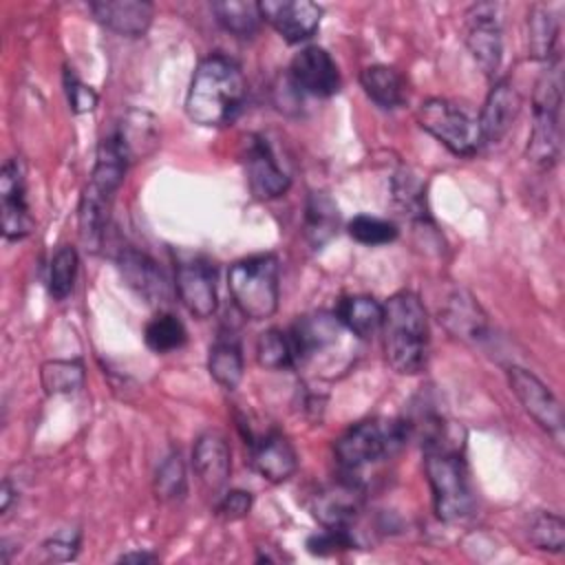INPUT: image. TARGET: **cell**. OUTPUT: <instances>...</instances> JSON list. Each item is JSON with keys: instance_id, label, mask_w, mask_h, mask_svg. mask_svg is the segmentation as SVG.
Segmentation results:
<instances>
[{"instance_id": "cell-1", "label": "cell", "mask_w": 565, "mask_h": 565, "mask_svg": "<svg viewBox=\"0 0 565 565\" xmlns=\"http://www.w3.org/2000/svg\"><path fill=\"white\" fill-rule=\"evenodd\" d=\"M422 428L424 463L435 512L446 523L461 521L475 510V494L468 479V466L461 455V444L455 439L450 426L439 417L426 419Z\"/></svg>"}, {"instance_id": "cell-2", "label": "cell", "mask_w": 565, "mask_h": 565, "mask_svg": "<svg viewBox=\"0 0 565 565\" xmlns=\"http://www.w3.org/2000/svg\"><path fill=\"white\" fill-rule=\"evenodd\" d=\"M130 163L132 161L115 132H110L99 141L95 166L88 183L82 190L79 207H77L79 241L90 252H97L104 243V232L110 218L115 194Z\"/></svg>"}, {"instance_id": "cell-3", "label": "cell", "mask_w": 565, "mask_h": 565, "mask_svg": "<svg viewBox=\"0 0 565 565\" xmlns=\"http://www.w3.org/2000/svg\"><path fill=\"white\" fill-rule=\"evenodd\" d=\"M245 99L241 66L225 55H210L199 62L190 79L185 113L199 126L230 124Z\"/></svg>"}, {"instance_id": "cell-4", "label": "cell", "mask_w": 565, "mask_h": 565, "mask_svg": "<svg viewBox=\"0 0 565 565\" xmlns=\"http://www.w3.org/2000/svg\"><path fill=\"white\" fill-rule=\"evenodd\" d=\"M384 355L393 371L415 375L428 364L430 329L426 309L413 291H397L384 302Z\"/></svg>"}, {"instance_id": "cell-5", "label": "cell", "mask_w": 565, "mask_h": 565, "mask_svg": "<svg viewBox=\"0 0 565 565\" xmlns=\"http://www.w3.org/2000/svg\"><path fill=\"white\" fill-rule=\"evenodd\" d=\"M408 435L411 424L404 419H364L338 437L333 452L344 477L358 481L355 477L362 468L393 457Z\"/></svg>"}, {"instance_id": "cell-6", "label": "cell", "mask_w": 565, "mask_h": 565, "mask_svg": "<svg viewBox=\"0 0 565 565\" xmlns=\"http://www.w3.org/2000/svg\"><path fill=\"white\" fill-rule=\"evenodd\" d=\"M561 102H563V77L561 60L547 62L534 88V121L527 141V159L541 168L550 170L558 161L561 152Z\"/></svg>"}, {"instance_id": "cell-7", "label": "cell", "mask_w": 565, "mask_h": 565, "mask_svg": "<svg viewBox=\"0 0 565 565\" xmlns=\"http://www.w3.org/2000/svg\"><path fill=\"white\" fill-rule=\"evenodd\" d=\"M278 258L254 254L236 260L227 271V289L238 311L249 320L271 318L278 309Z\"/></svg>"}, {"instance_id": "cell-8", "label": "cell", "mask_w": 565, "mask_h": 565, "mask_svg": "<svg viewBox=\"0 0 565 565\" xmlns=\"http://www.w3.org/2000/svg\"><path fill=\"white\" fill-rule=\"evenodd\" d=\"M417 121L452 154L472 157L483 143L477 115L457 102L430 97L419 104Z\"/></svg>"}, {"instance_id": "cell-9", "label": "cell", "mask_w": 565, "mask_h": 565, "mask_svg": "<svg viewBox=\"0 0 565 565\" xmlns=\"http://www.w3.org/2000/svg\"><path fill=\"white\" fill-rule=\"evenodd\" d=\"M241 163L256 199H278L289 188V174L282 170L271 143L263 135H245L241 141Z\"/></svg>"}, {"instance_id": "cell-10", "label": "cell", "mask_w": 565, "mask_h": 565, "mask_svg": "<svg viewBox=\"0 0 565 565\" xmlns=\"http://www.w3.org/2000/svg\"><path fill=\"white\" fill-rule=\"evenodd\" d=\"M466 44L479 68L488 77L497 75L503 55V29L499 4L479 2L466 11Z\"/></svg>"}, {"instance_id": "cell-11", "label": "cell", "mask_w": 565, "mask_h": 565, "mask_svg": "<svg viewBox=\"0 0 565 565\" xmlns=\"http://www.w3.org/2000/svg\"><path fill=\"white\" fill-rule=\"evenodd\" d=\"M508 382L525 413L547 430L558 444L563 439V411L554 393L530 371L521 366L508 369Z\"/></svg>"}, {"instance_id": "cell-12", "label": "cell", "mask_w": 565, "mask_h": 565, "mask_svg": "<svg viewBox=\"0 0 565 565\" xmlns=\"http://www.w3.org/2000/svg\"><path fill=\"white\" fill-rule=\"evenodd\" d=\"M2 199V234L7 241H22L33 230V216L26 201L24 163L13 157L7 159L0 174Z\"/></svg>"}, {"instance_id": "cell-13", "label": "cell", "mask_w": 565, "mask_h": 565, "mask_svg": "<svg viewBox=\"0 0 565 565\" xmlns=\"http://www.w3.org/2000/svg\"><path fill=\"white\" fill-rule=\"evenodd\" d=\"M291 84L313 97H331L340 90V71L322 46L300 49L289 64Z\"/></svg>"}, {"instance_id": "cell-14", "label": "cell", "mask_w": 565, "mask_h": 565, "mask_svg": "<svg viewBox=\"0 0 565 565\" xmlns=\"http://www.w3.org/2000/svg\"><path fill=\"white\" fill-rule=\"evenodd\" d=\"M258 9L260 18L289 44L311 38L322 18V7L309 0H265L258 2Z\"/></svg>"}, {"instance_id": "cell-15", "label": "cell", "mask_w": 565, "mask_h": 565, "mask_svg": "<svg viewBox=\"0 0 565 565\" xmlns=\"http://www.w3.org/2000/svg\"><path fill=\"white\" fill-rule=\"evenodd\" d=\"M174 287L183 307L196 318H210L216 311L214 267L203 258H190L177 265Z\"/></svg>"}, {"instance_id": "cell-16", "label": "cell", "mask_w": 565, "mask_h": 565, "mask_svg": "<svg viewBox=\"0 0 565 565\" xmlns=\"http://www.w3.org/2000/svg\"><path fill=\"white\" fill-rule=\"evenodd\" d=\"M519 110H521V97L514 84L508 79H497L486 97L481 115L477 117L483 143L501 141L514 126Z\"/></svg>"}, {"instance_id": "cell-17", "label": "cell", "mask_w": 565, "mask_h": 565, "mask_svg": "<svg viewBox=\"0 0 565 565\" xmlns=\"http://www.w3.org/2000/svg\"><path fill=\"white\" fill-rule=\"evenodd\" d=\"M192 468L205 490L218 492L225 488L232 472V455L221 433H203L192 448Z\"/></svg>"}, {"instance_id": "cell-18", "label": "cell", "mask_w": 565, "mask_h": 565, "mask_svg": "<svg viewBox=\"0 0 565 565\" xmlns=\"http://www.w3.org/2000/svg\"><path fill=\"white\" fill-rule=\"evenodd\" d=\"M362 490L353 479H342L338 486L313 494L311 512L324 527H351L360 512Z\"/></svg>"}, {"instance_id": "cell-19", "label": "cell", "mask_w": 565, "mask_h": 565, "mask_svg": "<svg viewBox=\"0 0 565 565\" xmlns=\"http://www.w3.org/2000/svg\"><path fill=\"white\" fill-rule=\"evenodd\" d=\"M249 446H252V466L263 479L271 483H280L296 472L298 457L291 441L282 433L278 430L265 433L256 441H249Z\"/></svg>"}, {"instance_id": "cell-20", "label": "cell", "mask_w": 565, "mask_h": 565, "mask_svg": "<svg viewBox=\"0 0 565 565\" xmlns=\"http://www.w3.org/2000/svg\"><path fill=\"white\" fill-rule=\"evenodd\" d=\"M88 9L99 24L126 38L143 35L154 13L152 4L141 0H99L90 2Z\"/></svg>"}, {"instance_id": "cell-21", "label": "cell", "mask_w": 565, "mask_h": 565, "mask_svg": "<svg viewBox=\"0 0 565 565\" xmlns=\"http://www.w3.org/2000/svg\"><path fill=\"white\" fill-rule=\"evenodd\" d=\"M117 265L124 280L148 302H161L168 298V280L148 254L126 247L119 252Z\"/></svg>"}, {"instance_id": "cell-22", "label": "cell", "mask_w": 565, "mask_h": 565, "mask_svg": "<svg viewBox=\"0 0 565 565\" xmlns=\"http://www.w3.org/2000/svg\"><path fill=\"white\" fill-rule=\"evenodd\" d=\"M439 320L446 324V329L450 333H455L461 340H481L488 327L486 313L481 311V307L477 305V300L457 289L455 294H450L446 298V302L439 307Z\"/></svg>"}, {"instance_id": "cell-23", "label": "cell", "mask_w": 565, "mask_h": 565, "mask_svg": "<svg viewBox=\"0 0 565 565\" xmlns=\"http://www.w3.org/2000/svg\"><path fill=\"white\" fill-rule=\"evenodd\" d=\"M360 84L369 99L384 110H395L406 104V82L402 73L386 64H373L362 68Z\"/></svg>"}, {"instance_id": "cell-24", "label": "cell", "mask_w": 565, "mask_h": 565, "mask_svg": "<svg viewBox=\"0 0 565 565\" xmlns=\"http://www.w3.org/2000/svg\"><path fill=\"white\" fill-rule=\"evenodd\" d=\"M207 371L214 377V382L225 388L234 391L243 380V351L241 342L232 331H221L210 347L207 358Z\"/></svg>"}, {"instance_id": "cell-25", "label": "cell", "mask_w": 565, "mask_h": 565, "mask_svg": "<svg viewBox=\"0 0 565 565\" xmlns=\"http://www.w3.org/2000/svg\"><path fill=\"white\" fill-rule=\"evenodd\" d=\"M335 318L353 335L366 340L382 329L384 305L371 296H347L338 302Z\"/></svg>"}, {"instance_id": "cell-26", "label": "cell", "mask_w": 565, "mask_h": 565, "mask_svg": "<svg viewBox=\"0 0 565 565\" xmlns=\"http://www.w3.org/2000/svg\"><path fill=\"white\" fill-rule=\"evenodd\" d=\"M558 40V18L547 4H534L527 15V46L530 55L541 62H552Z\"/></svg>"}, {"instance_id": "cell-27", "label": "cell", "mask_w": 565, "mask_h": 565, "mask_svg": "<svg viewBox=\"0 0 565 565\" xmlns=\"http://www.w3.org/2000/svg\"><path fill=\"white\" fill-rule=\"evenodd\" d=\"M338 205L327 192H311L305 205V236L311 247H322L338 230Z\"/></svg>"}, {"instance_id": "cell-28", "label": "cell", "mask_w": 565, "mask_h": 565, "mask_svg": "<svg viewBox=\"0 0 565 565\" xmlns=\"http://www.w3.org/2000/svg\"><path fill=\"white\" fill-rule=\"evenodd\" d=\"M113 132L121 141L130 161H135L139 157H146L157 146L154 119L148 113H141V110H130L126 115V119Z\"/></svg>"}, {"instance_id": "cell-29", "label": "cell", "mask_w": 565, "mask_h": 565, "mask_svg": "<svg viewBox=\"0 0 565 565\" xmlns=\"http://www.w3.org/2000/svg\"><path fill=\"white\" fill-rule=\"evenodd\" d=\"M212 11L218 20V24L236 35V38H252L256 35L260 26V9L258 2H238V0H225V2H214Z\"/></svg>"}, {"instance_id": "cell-30", "label": "cell", "mask_w": 565, "mask_h": 565, "mask_svg": "<svg viewBox=\"0 0 565 565\" xmlns=\"http://www.w3.org/2000/svg\"><path fill=\"white\" fill-rule=\"evenodd\" d=\"M256 358H258L260 366L271 369V371H285V369H294L298 364L287 329L263 331L258 338V344H256Z\"/></svg>"}, {"instance_id": "cell-31", "label": "cell", "mask_w": 565, "mask_h": 565, "mask_svg": "<svg viewBox=\"0 0 565 565\" xmlns=\"http://www.w3.org/2000/svg\"><path fill=\"white\" fill-rule=\"evenodd\" d=\"M40 380L49 395L75 393L84 386V364L79 360H49L40 366Z\"/></svg>"}, {"instance_id": "cell-32", "label": "cell", "mask_w": 565, "mask_h": 565, "mask_svg": "<svg viewBox=\"0 0 565 565\" xmlns=\"http://www.w3.org/2000/svg\"><path fill=\"white\" fill-rule=\"evenodd\" d=\"M77 278V252L71 245H62L53 252L49 263V294L55 300H64L71 296Z\"/></svg>"}, {"instance_id": "cell-33", "label": "cell", "mask_w": 565, "mask_h": 565, "mask_svg": "<svg viewBox=\"0 0 565 565\" xmlns=\"http://www.w3.org/2000/svg\"><path fill=\"white\" fill-rule=\"evenodd\" d=\"M143 338H146V344L154 353H168V351L181 349L188 340V333H185L183 322L177 316L159 313L146 324Z\"/></svg>"}, {"instance_id": "cell-34", "label": "cell", "mask_w": 565, "mask_h": 565, "mask_svg": "<svg viewBox=\"0 0 565 565\" xmlns=\"http://www.w3.org/2000/svg\"><path fill=\"white\" fill-rule=\"evenodd\" d=\"M393 194H395L397 205L411 218L424 221L428 216L424 181L417 174H413L411 170H402V172L395 174V179H393Z\"/></svg>"}, {"instance_id": "cell-35", "label": "cell", "mask_w": 565, "mask_h": 565, "mask_svg": "<svg viewBox=\"0 0 565 565\" xmlns=\"http://www.w3.org/2000/svg\"><path fill=\"white\" fill-rule=\"evenodd\" d=\"M349 236L362 245L375 247V245H388L397 238L399 230L395 223L380 218V216H369V214H358L349 221L347 225Z\"/></svg>"}, {"instance_id": "cell-36", "label": "cell", "mask_w": 565, "mask_h": 565, "mask_svg": "<svg viewBox=\"0 0 565 565\" xmlns=\"http://www.w3.org/2000/svg\"><path fill=\"white\" fill-rule=\"evenodd\" d=\"M154 494L161 501H177L185 494V466L179 452H170L154 472Z\"/></svg>"}, {"instance_id": "cell-37", "label": "cell", "mask_w": 565, "mask_h": 565, "mask_svg": "<svg viewBox=\"0 0 565 565\" xmlns=\"http://www.w3.org/2000/svg\"><path fill=\"white\" fill-rule=\"evenodd\" d=\"M530 541L539 547V550H547V552H563L565 547V523L558 514L554 512H541L532 525H530Z\"/></svg>"}, {"instance_id": "cell-38", "label": "cell", "mask_w": 565, "mask_h": 565, "mask_svg": "<svg viewBox=\"0 0 565 565\" xmlns=\"http://www.w3.org/2000/svg\"><path fill=\"white\" fill-rule=\"evenodd\" d=\"M355 547V541L349 527H324L322 532L307 539V550L318 556H331Z\"/></svg>"}, {"instance_id": "cell-39", "label": "cell", "mask_w": 565, "mask_h": 565, "mask_svg": "<svg viewBox=\"0 0 565 565\" xmlns=\"http://www.w3.org/2000/svg\"><path fill=\"white\" fill-rule=\"evenodd\" d=\"M64 90H66V99H68V106L75 115H82V113H90L95 106H97V93L86 86L75 73L73 68H64Z\"/></svg>"}, {"instance_id": "cell-40", "label": "cell", "mask_w": 565, "mask_h": 565, "mask_svg": "<svg viewBox=\"0 0 565 565\" xmlns=\"http://www.w3.org/2000/svg\"><path fill=\"white\" fill-rule=\"evenodd\" d=\"M79 541H82V534L77 527H64L57 534H53L49 541H44L42 547L46 558L51 561H71L79 550Z\"/></svg>"}, {"instance_id": "cell-41", "label": "cell", "mask_w": 565, "mask_h": 565, "mask_svg": "<svg viewBox=\"0 0 565 565\" xmlns=\"http://www.w3.org/2000/svg\"><path fill=\"white\" fill-rule=\"evenodd\" d=\"M252 510V494L245 490H230L216 505V514L225 521H238Z\"/></svg>"}, {"instance_id": "cell-42", "label": "cell", "mask_w": 565, "mask_h": 565, "mask_svg": "<svg viewBox=\"0 0 565 565\" xmlns=\"http://www.w3.org/2000/svg\"><path fill=\"white\" fill-rule=\"evenodd\" d=\"M119 561L121 563H152V561H157V556L150 552H128V554H121Z\"/></svg>"}, {"instance_id": "cell-43", "label": "cell", "mask_w": 565, "mask_h": 565, "mask_svg": "<svg viewBox=\"0 0 565 565\" xmlns=\"http://www.w3.org/2000/svg\"><path fill=\"white\" fill-rule=\"evenodd\" d=\"M11 499H13V488H11L9 479H4V481H2V490H0V510H2V514L9 512Z\"/></svg>"}]
</instances>
